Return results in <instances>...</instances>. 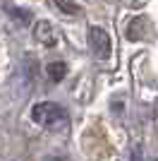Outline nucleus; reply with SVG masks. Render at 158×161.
<instances>
[{"mask_svg":"<svg viewBox=\"0 0 158 161\" xmlns=\"http://www.w3.org/2000/svg\"><path fill=\"white\" fill-rule=\"evenodd\" d=\"M31 120L39 123V125H58V123H67V115L65 111L58 106V103H53V101H41L36 106L31 108Z\"/></svg>","mask_w":158,"mask_h":161,"instance_id":"f257e3e1","label":"nucleus"},{"mask_svg":"<svg viewBox=\"0 0 158 161\" xmlns=\"http://www.w3.org/2000/svg\"><path fill=\"white\" fill-rule=\"evenodd\" d=\"M89 46L98 60H105L110 55V36L103 27H91L89 29Z\"/></svg>","mask_w":158,"mask_h":161,"instance_id":"f03ea898","label":"nucleus"},{"mask_svg":"<svg viewBox=\"0 0 158 161\" xmlns=\"http://www.w3.org/2000/svg\"><path fill=\"white\" fill-rule=\"evenodd\" d=\"M34 39L39 41L41 46H48L53 48L55 43H58V36H55V31H53V24L46 19L36 22V27H34Z\"/></svg>","mask_w":158,"mask_h":161,"instance_id":"7ed1b4c3","label":"nucleus"},{"mask_svg":"<svg viewBox=\"0 0 158 161\" xmlns=\"http://www.w3.org/2000/svg\"><path fill=\"white\" fill-rule=\"evenodd\" d=\"M46 75H48V80L50 82H62L65 80V75H67V65L62 60H55V63H50V65L46 67Z\"/></svg>","mask_w":158,"mask_h":161,"instance_id":"20e7f679","label":"nucleus"},{"mask_svg":"<svg viewBox=\"0 0 158 161\" xmlns=\"http://www.w3.org/2000/svg\"><path fill=\"white\" fill-rule=\"evenodd\" d=\"M53 3H55V7H58L62 14H70V17H74V14L82 12L79 3H74V0H53Z\"/></svg>","mask_w":158,"mask_h":161,"instance_id":"39448f33","label":"nucleus"},{"mask_svg":"<svg viewBox=\"0 0 158 161\" xmlns=\"http://www.w3.org/2000/svg\"><path fill=\"white\" fill-rule=\"evenodd\" d=\"M10 17H12L17 24H22V27H26V24L31 22V12L24 10V7H12V10H10Z\"/></svg>","mask_w":158,"mask_h":161,"instance_id":"423d86ee","label":"nucleus"},{"mask_svg":"<svg viewBox=\"0 0 158 161\" xmlns=\"http://www.w3.org/2000/svg\"><path fill=\"white\" fill-rule=\"evenodd\" d=\"M50 161H62V159H50Z\"/></svg>","mask_w":158,"mask_h":161,"instance_id":"0eeeda50","label":"nucleus"}]
</instances>
